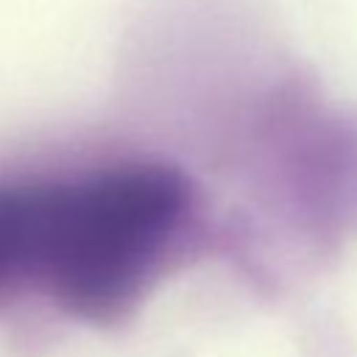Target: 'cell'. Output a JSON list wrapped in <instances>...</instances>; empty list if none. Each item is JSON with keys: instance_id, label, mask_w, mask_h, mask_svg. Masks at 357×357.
<instances>
[{"instance_id": "1", "label": "cell", "mask_w": 357, "mask_h": 357, "mask_svg": "<svg viewBox=\"0 0 357 357\" xmlns=\"http://www.w3.org/2000/svg\"><path fill=\"white\" fill-rule=\"evenodd\" d=\"M212 248L209 195L173 159L134 156L39 181L28 276L73 318L112 326Z\"/></svg>"}, {"instance_id": "2", "label": "cell", "mask_w": 357, "mask_h": 357, "mask_svg": "<svg viewBox=\"0 0 357 357\" xmlns=\"http://www.w3.org/2000/svg\"><path fill=\"white\" fill-rule=\"evenodd\" d=\"M36 218V181L0 187V287L11 276H28Z\"/></svg>"}]
</instances>
